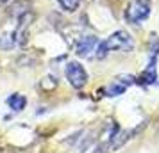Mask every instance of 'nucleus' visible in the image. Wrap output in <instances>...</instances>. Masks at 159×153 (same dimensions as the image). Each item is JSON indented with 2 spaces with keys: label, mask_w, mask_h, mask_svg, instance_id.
Wrapping results in <instances>:
<instances>
[{
  "label": "nucleus",
  "mask_w": 159,
  "mask_h": 153,
  "mask_svg": "<svg viewBox=\"0 0 159 153\" xmlns=\"http://www.w3.org/2000/svg\"><path fill=\"white\" fill-rule=\"evenodd\" d=\"M0 2H9V0H0Z\"/></svg>",
  "instance_id": "14"
},
{
  "label": "nucleus",
  "mask_w": 159,
  "mask_h": 153,
  "mask_svg": "<svg viewBox=\"0 0 159 153\" xmlns=\"http://www.w3.org/2000/svg\"><path fill=\"white\" fill-rule=\"evenodd\" d=\"M7 107L13 110V112H22V110L27 107V98L23 95H18V93H16V95H11L7 98Z\"/></svg>",
  "instance_id": "7"
},
{
  "label": "nucleus",
  "mask_w": 159,
  "mask_h": 153,
  "mask_svg": "<svg viewBox=\"0 0 159 153\" xmlns=\"http://www.w3.org/2000/svg\"><path fill=\"white\" fill-rule=\"evenodd\" d=\"M125 89H127V86H123L122 82L115 80V82H111L107 87L104 89V93H106V96H120V95L125 93Z\"/></svg>",
  "instance_id": "9"
},
{
  "label": "nucleus",
  "mask_w": 159,
  "mask_h": 153,
  "mask_svg": "<svg viewBox=\"0 0 159 153\" xmlns=\"http://www.w3.org/2000/svg\"><path fill=\"white\" fill-rule=\"evenodd\" d=\"M115 80L122 82L123 86H132V84H136V79H134L132 75H118Z\"/></svg>",
  "instance_id": "12"
},
{
  "label": "nucleus",
  "mask_w": 159,
  "mask_h": 153,
  "mask_svg": "<svg viewBox=\"0 0 159 153\" xmlns=\"http://www.w3.org/2000/svg\"><path fill=\"white\" fill-rule=\"evenodd\" d=\"M134 48V41L130 37L129 32L125 30H116L111 36L106 39V41H100L98 43V48H97V53L95 57L97 59H104L107 53L111 52H130Z\"/></svg>",
  "instance_id": "1"
},
{
  "label": "nucleus",
  "mask_w": 159,
  "mask_h": 153,
  "mask_svg": "<svg viewBox=\"0 0 159 153\" xmlns=\"http://www.w3.org/2000/svg\"><path fill=\"white\" fill-rule=\"evenodd\" d=\"M98 43H100L98 37H95V36L80 37L77 46H75V53H77L79 57H89V55H93V52H97Z\"/></svg>",
  "instance_id": "5"
},
{
  "label": "nucleus",
  "mask_w": 159,
  "mask_h": 153,
  "mask_svg": "<svg viewBox=\"0 0 159 153\" xmlns=\"http://www.w3.org/2000/svg\"><path fill=\"white\" fill-rule=\"evenodd\" d=\"M157 53H152L150 55V61H148V64L145 66V71L141 75V79H143V84L147 86H152V84H156L157 82Z\"/></svg>",
  "instance_id": "6"
},
{
  "label": "nucleus",
  "mask_w": 159,
  "mask_h": 153,
  "mask_svg": "<svg viewBox=\"0 0 159 153\" xmlns=\"http://www.w3.org/2000/svg\"><path fill=\"white\" fill-rule=\"evenodd\" d=\"M27 11H30V0H16V4H13L9 7V15L15 16V18H20Z\"/></svg>",
  "instance_id": "8"
},
{
  "label": "nucleus",
  "mask_w": 159,
  "mask_h": 153,
  "mask_svg": "<svg viewBox=\"0 0 159 153\" xmlns=\"http://www.w3.org/2000/svg\"><path fill=\"white\" fill-rule=\"evenodd\" d=\"M150 16V6L145 0H134L125 9V20L132 25H139Z\"/></svg>",
  "instance_id": "4"
},
{
  "label": "nucleus",
  "mask_w": 159,
  "mask_h": 153,
  "mask_svg": "<svg viewBox=\"0 0 159 153\" xmlns=\"http://www.w3.org/2000/svg\"><path fill=\"white\" fill-rule=\"evenodd\" d=\"M106 150H109L107 146H98L97 150H93V151H89V153H104V151H106Z\"/></svg>",
  "instance_id": "13"
},
{
  "label": "nucleus",
  "mask_w": 159,
  "mask_h": 153,
  "mask_svg": "<svg viewBox=\"0 0 159 153\" xmlns=\"http://www.w3.org/2000/svg\"><path fill=\"white\" fill-rule=\"evenodd\" d=\"M147 125H148V119H145V121H141V123L138 125V126H134V128H130V130H122V132H116L115 135H111L109 137V144L107 148L111 150V151H115V150H120L125 142H129L130 139H134L136 135H139L141 132L147 128Z\"/></svg>",
  "instance_id": "3"
},
{
  "label": "nucleus",
  "mask_w": 159,
  "mask_h": 153,
  "mask_svg": "<svg viewBox=\"0 0 159 153\" xmlns=\"http://www.w3.org/2000/svg\"><path fill=\"white\" fill-rule=\"evenodd\" d=\"M57 2H59V6H61V9L66 11V13H73L80 6V0H57Z\"/></svg>",
  "instance_id": "10"
},
{
  "label": "nucleus",
  "mask_w": 159,
  "mask_h": 153,
  "mask_svg": "<svg viewBox=\"0 0 159 153\" xmlns=\"http://www.w3.org/2000/svg\"><path fill=\"white\" fill-rule=\"evenodd\" d=\"M66 80L70 82V86L73 89H82L88 84V71L84 70V66L77 62V61H70L65 68Z\"/></svg>",
  "instance_id": "2"
},
{
  "label": "nucleus",
  "mask_w": 159,
  "mask_h": 153,
  "mask_svg": "<svg viewBox=\"0 0 159 153\" xmlns=\"http://www.w3.org/2000/svg\"><path fill=\"white\" fill-rule=\"evenodd\" d=\"M13 46H15L13 37H9L7 34H6V36H0V50H9V48H13Z\"/></svg>",
  "instance_id": "11"
}]
</instances>
